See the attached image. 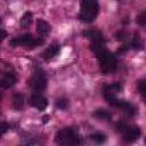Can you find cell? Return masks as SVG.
I'll return each instance as SVG.
<instances>
[{
	"mask_svg": "<svg viewBox=\"0 0 146 146\" xmlns=\"http://www.w3.org/2000/svg\"><path fill=\"white\" fill-rule=\"evenodd\" d=\"M99 11V5L97 0H81L79 19L83 23H91L96 19Z\"/></svg>",
	"mask_w": 146,
	"mask_h": 146,
	"instance_id": "1",
	"label": "cell"
},
{
	"mask_svg": "<svg viewBox=\"0 0 146 146\" xmlns=\"http://www.w3.org/2000/svg\"><path fill=\"white\" fill-rule=\"evenodd\" d=\"M96 57L98 59L100 71L104 74H111V73L116 71V67H117L116 58L112 52L106 50V48L97 51L96 52Z\"/></svg>",
	"mask_w": 146,
	"mask_h": 146,
	"instance_id": "2",
	"label": "cell"
},
{
	"mask_svg": "<svg viewBox=\"0 0 146 146\" xmlns=\"http://www.w3.org/2000/svg\"><path fill=\"white\" fill-rule=\"evenodd\" d=\"M55 141L58 145H80L81 139L79 137V133L73 128H64L60 129L55 137Z\"/></svg>",
	"mask_w": 146,
	"mask_h": 146,
	"instance_id": "3",
	"label": "cell"
},
{
	"mask_svg": "<svg viewBox=\"0 0 146 146\" xmlns=\"http://www.w3.org/2000/svg\"><path fill=\"white\" fill-rule=\"evenodd\" d=\"M44 42L43 38L41 36H33L32 34L30 33H26V34H23L21 36H16L14 39L10 40V44L13 47H17V46H22L26 49H33V48H36L39 46H42Z\"/></svg>",
	"mask_w": 146,
	"mask_h": 146,
	"instance_id": "4",
	"label": "cell"
},
{
	"mask_svg": "<svg viewBox=\"0 0 146 146\" xmlns=\"http://www.w3.org/2000/svg\"><path fill=\"white\" fill-rule=\"evenodd\" d=\"M104 98L105 100L114 107H117L120 110H122L123 113H125L128 116H133L137 113V108L129 102L123 100V99H119L116 97V95H111V94H104Z\"/></svg>",
	"mask_w": 146,
	"mask_h": 146,
	"instance_id": "5",
	"label": "cell"
},
{
	"mask_svg": "<svg viewBox=\"0 0 146 146\" xmlns=\"http://www.w3.org/2000/svg\"><path fill=\"white\" fill-rule=\"evenodd\" d=\"M29 87L38 94H41L47 88V75L42 68H36L27 81Z\"/></svg>",
	"mask_w": 146,
	"mask_h": 146,
	"instance_id": "6",
	"label": "cell"
},
{
	"mask_svg": "<svg viewBox=\"0 0 146 146\" xmlns=\"http://www.w3.org/2000/svg\"><path fill=\"white\" fill-rule=\"evenodd\" d=\"M116 129L122 135V138L125 143H132L137 140L141 133L140 129L137 125H131L125 122H119L116 124Z\"/></svg>",
	"mask_w": 146,
	"mask_h": 146,
	"instance_id": "7",
	"label": "cell"
},
{
	"mask_svg": "<svg viewBox=\"0 0 146 146\" xmlns=\"http://www.w3.org/2000/svg\"><path fill=\"white\" fill-rule=\"evenodd\" d=\"M30 105L33 106L34 108H36L38 111L42 112L46 110V107L48 106V100L46 97H43L41 94H38V92H34L31 98H30Z\"/></svg>",
	"mask_w": 146,
	"mask_h": 146,
	"instance_id": "8",
	"label": "cell"
},
{
	"mask_svg": "<svg viewBox=\"0 0 146 146\" xmlns=\"http://www.w3.org/2000/svg\"><path fill=\"white\" fill-rule=\"evenodd\" d=\"M17 79H16V75L11 72H6L2 74L1 76V80H0V86L2 89H8V88H11L15 83H16Z\"/></svg>",
	"mask_w": 146,
	"mask_h": 146,
	"instance_id": "9",
	"label": "cell"
},
{
	"mask_svg": "<svg viewBox=\"0 0 146 146\" xmlns=\"http://www.w3.org/2000/svg\"><path fill=\"white\" fill-rule=\"evenodd\" d=\"M59 50H60V46H59L57 42H54V43H51V44L41 54V56H42L43 59L50 60V59H52L54 57H56V56L58 55Z\"/></svg>",
	"mask_w": 146,
	"mask_h": 146,
	"instance_id": "10",
	"label": "cell"
},
{
	"mask_svg": "<svg viewBox=\"0 0 146 146\" xmlns=\"http://www.w3.org/2000/svg\"><path fill=\"white\" fill-rule=\"evenodd\" d=\"M50 31H51V27H50V24L48 22H46L43 19H38L36 21V32L41 38L48 36Z\"/></svg>",
	"mask_w": 146,
	"mask_h": 146,
	"instance_id": "11",
	"label": "cell"
},
{
	"mask_svg": "<svg viewBox=\"0 0 146 146\" xmlns=\"http://www.w3.org/2000/svg\"><path fill=\"white\" fill-rule=\"evenodd\" d=\"M83 35L87 39H89L91 42H105L103 33L97 30H87L83 32Z\"/></svg>",
	"mask_w": 146,
	"mask_h": 146,
	"instance_id": "12",
	"label": "cell"
},
{
	"mask_svg": "<svg viewBox=\"0 0 146 146\" xmlns=\"http://www.w3.org/2000/svg\"><path fill=\"white\" fill-rule=\"evenodd\" d=\"M24 103H25V98H24V95L23 94H15L13 96V102H11V105H13V108L16 110V111H21L24 106Z\"/></svg>",
	"mask_w": 146,
	"mask_h": 146,
	"instance_id": "13",
	"label": "cell"
},
{
	"mask_svg": "<svg viewBox=\"0 0 146 146\" xmlns=\"http://www.w3.org/2000/svg\"><path fill=\"white\" fill-rule=\"evenodd\" d=\"M122 90V86L117 82L105 86L104 87V94H111V95H116L117 92H120Z\"/></svg>",
	"mask_w": 146,
	"mask_h": 146,
	"instance_id": "14",
	"label": "cell"
},
{
	"mask_svg": "<svg viewBox=\"0 0 146 146\" xmlns=\"http://www.w3.org/2000/svg\"><path fill=\"white\" fill-rule=\"evenodd\" d=\"M32 13H30V11H26L23 16H22V18H21V22H19V24H21V27L22 29H29L30 26H31V24H32Z\"/></svg>",
	"mask_w": 146,
	"mask_h": 146,
	"instance_id": "15",
	"label": "cell"
},
{
	"mask_svg": "<svg viewBox=\"0 0 146 146\" xmlns=\"http://www.w3.org/2000/svg\"><path fill=\"white\" fill-rule=\"evenodd\" d=\"M95 117L99 119V120H111L112 117V114L110 112H107L106 110H103V108H99V110H96L92 114Z\"/></svg>",
	"mask_w": 146,
	"mask_h": 146,
	"instance_id": "16",
	"label": "cell"
},
{
	"mask_svg": "<svg viewBox=\"0 0 146 146\" xmlns=\"http://www.w3.org/2000/svg\"><path fill=\"white\" fill-rule=\"evenodd\" d=\"M128 44H129V48H132V49H140L141 46H143L141 40H140V38H139L138 34H136V35L133 36V39H132Z\"/></svg>",
	"mask_w": 146,
	"mask_h": 146,
	"instance_id": "17",
	"label": "cell"
},
{
	"mask_svg": "<svg viewBox=\"0 0 146 146\" xmlns=\"http://www.w3.org/2000/svg\"><path fill=\"white\" fill-rule=\"evenodd\" d=\"M138 90H139V94L141 95L144 103L146 104V79L138 82Z\"/></svg>",
	"mask_w": 146,
	"mask_h": 146,
	"instance_id": "18",
	"label": "cell"
},
{
	"mask_svg": "<svg viewBox=\"0 0 146 146\" xmlns=\"http://www.w3.org/2000/svg\"><path fill=\"white\" fill-rule=\"evenodd\" d=\"M90 139L94 140L97 144H102V143H104L106 140V136L104 133H102V132H95V133L90 135Z\"/></svg>",
	"mask_w": 146,
	"mask_h": 146,
	"instance_id": "19",
	"label": "cell"
},
{
	"mask_svg": "<svg viewBox=\"0 0 146 146\" xmlns=\"http://www.w3.org/2000/svg\"><path fill=\"white\" fill-rule=\"evenodd\" d=\"M56 106H57V108H59V110H66V108H68V106H70V103H68V100L66 99V98H59L57 102H56Z\"/></svg>",
	"mask_w": 146,
	"mask_h": 146,
	"instance_id": "20",
	"label": "cell"
},
{
	"mask_svg": "<svg viewBox=\"0 0 146 146\" xmlns=\"http://www.w3.org/2000/svg\"><path fill=\"white\" fill-rule=\"evenodd\" d=\"M137 23H138L140 26L146 27V10L143 11V13L137 17Z\"/></svg>",
	"mask_w": 146,
	"mask_h": 146,
	"instance_id": "21",
	"label": "cell"
},
{
	"mask_svg": "<svg viewBox=\"0 0 146 146\" xmlns=\"http://www.w3.org/2000/svg\"><path fill=\"white\" fill-rule=\"evenodd\" d=\"M115 35H116V40H120V41L127 39V33H125L124 31H119Z\"/></svg>",
	"mask_w": 146,
	"mask_h": 146,
	"instance_id": "22",
	"label": "cell"
},
{
	"mask_svg": "<svg viewBox=\"0 0 146 146\" xmlns=\"http://www.w3.org/2000/svg\"><path fill=\"white\" fill-rule=\"evenodd\" d=\"M0 129H1V135H5L6 131L9 129V124H8L7 122H1V127H0Z\"/></svg>",
	"mask_w": 146,
	"mask_h": 146,
	"instance_id": "23",
	"label": "cell"
},
{
	"mask_svg": "<svg viewBox=\"0 0 146 146\" xmlns=\"http://www.w3.org/2000/svg\"><path fill=\"white\" fill-rule=\"evenodd\" d=\"M48 121H49V115H43V117H42V122L46 123V122H48Z\"/></svg>",
	"mask_w": 146,
	"mask_h": 146,
	"instance_id": "24",
	"label": "cell"
},
{
	"mask_svg": "<svg viewBox=\"0 0 146 146\" xmlns=\"http://www.w3.org/2000/svg\"><path fill=\"white\" fill-rule=\"evenodd\" d=\"M1 33H2V34H1V40H3V39L7 36V33H6L5 30H1Z\"/></svg>",
	"mask_w": 146,
	"mask_h": 146,
	"instance_id": "25",
	"label": "cell"
},
{
	"mask_svg": "<svg viewBox=\"0 0 146 146\" xmlns=\"http://www.w3.org/2000/svg\"><path fill=\"white\" fill-rule=\"evenodd\" d=\"M145 143H146V138H145Z\"/></svg>",
	"mask_w": 146,
	"mask_h": 146,
	"instance_id": "26",
	"label": "cell"
}]
</instances>
